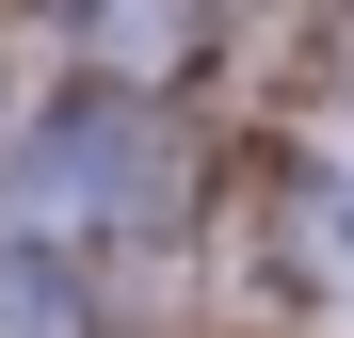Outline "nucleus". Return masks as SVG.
<instances>
[{
  "label": "nucleus",
  "mask_w": 354,
  "mask_h": 338,
  "mask_svg": "<svg viewBox=\"0 0 354 338\" xmlns=\"http://www.w3.org/2000/svg\"><path fill=\"white\" fill-rule=\"evenodd\" d=\"M0 338H97L81 322V274L65 258H0Z\"/></svg>",
  "instance_id": "f257e3e1"
}]
</instances>
